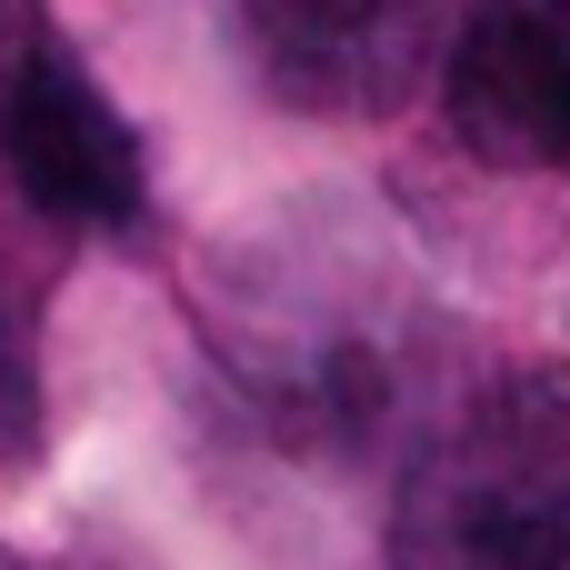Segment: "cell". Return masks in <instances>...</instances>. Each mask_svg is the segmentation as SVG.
Returning <instances> with one entry per match:
<instances>
[{
	"mask_svg": "<svg viewBox=\"0 0 570 570\" xmlns=\"http://www.w3.org/2000/svg\"><path fill=\"white\" fill-rule=\"evenodd\" d=\"M441 100L491 170L570 160V0H471L441 50Z\"/></svg>",
	"mask_w": 570,
	"mask_h": 570,
	"instance_id": "6da1fadb",
	"label": "cell"
},
{
	"mask_svg": "<svg viewBox=\"0 0 570 570\" xmlns=\"http://www.w3.org/2000/svg\"><path fill=\"white\" fill-rule=\"evenodd\" d=\"M240 40L291 110H391L441 50V0H240Z\"/></svg>",
	"mask_w": 570,
	"mask_h": 570,
	"instance_id": "7a4b0ae2",
	"label": "cell"
},
{
	"mask_svg": "<svg viewBox=\"0 0 570 570\" xmlns=\"http://www.w3.org/2000/svg\"><path fill=\"white\" fill-rule=\"evenodd\" d=\"M0 160L50 220H140V140L70 50H20V70L0 80Z\"/></svg>",
	"mask_w": 570,
	"mask_h": 570,
	"instance_id": "3957f363",
	"label": "cell"
},
{
	"mask_svg": "<svg viewBox=\"0 0 570 570\" xmlns=\"http://www.w3.org/2000/svg\"><path fill=\"white\" fill-rule=\"evenodd\" d=\"M0 570H30V561H10V551H0Z\"/></svg>",
	"mask_w": 570,
	"mask_h": 570,
	"instance_id": "277c9868",
	"label": "cell"
}]
</instances>
